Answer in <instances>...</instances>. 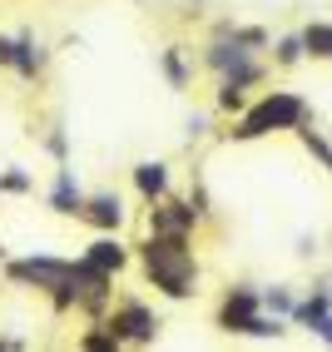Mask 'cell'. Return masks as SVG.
<instances>
[{
    "label": "cell",
    "instance_id": "2",
    "mask_svg": "<svg viewBox=\"0 0 332 352\" xmlns=\"http://www.w3.org/2000/svg\"><path fill=\"white\" fill-rule=\"evenodd\" d=\"M307 120V104L298 95H288V89H278V95H268L258 109L243 114V124L233 129L239 139H258V134H273V129H302Z\"/></svg>",
    "mask_w": 332,
    "mask_h": 352
},
{
    "label": "cell",
    "instance_id": "1",
    "mask_svg": "<svg viewBox=\"0 0 332 352\" xmlns=\"http://www.w3.org/2000/svg\"><path fill=\"white\" fill-rule=\"evenodd\" d=\"M144 263H149V278L169 298L194 293V258H188V243L179 239V233H154V239L144 243Z\"/></svg>",
    "mask_w": 332,
    "mask_h": 352
},
{
    "label": "cell",
    "instance_id": "8",
    "mask_svg": "<svg viewBox=\"0 0 332 352\" xmlns=\"http://www.w3.org/2000/svg\"><path fill=\"white\" fill-rule=\"evenodd\" d=\"M10 45H15L10 65H15L20 75H25V80H35V75H40V60H45V55H40V45H35L30 35H20V40H10Z\"/></svg>",
    "mask_w": 332,
    "mask_h": 352
},
{
    "label": "cell",
    "instance_id": "16",
    "mask_svg": "<svg viewBox=\"0 0 332 352\" xmlns=\"http://www.w3.org/2000/svg\"><path fill=\"white\" fill-rule=\"evenodd\" d=\"M268 302H273L278 313H293V302H288V293H268Z\"/></svg>",
    "mask_w": 332,
    "mask_h": 352
},
{
    "label": "cell",
    "instance_id": "13",
    "mask_svg": "<svg viewBox=\"0 0 332 352\" xmlns=\"http://www.w3.org/2000/svg\"><path fill=\"white\" fill-rule=\"evenodd\" d=\"M302 139H307V149H313V154H318V159H322V164H327V169H332V149H327V144H322V139H318V134H313V129H302Z\"/></svg>",
    "mask_w": 332,
    "mask_h": 352
},
{
    "label": "cell",
    "instance_id": "11",
    "mask_svg": "<svg viewBox=\"0 0 332 352\" xmlns=\"http://www.w3.org/2000/svg\"><path fill=\"white\" fill-rule=\"evenodd\" d=\"M50 204L60 208V214H80V208H85V199H80V189H75V179H69V174H60L55 199H50Z\"/></svg>",
    "mask_w": 332,
    "mask_h": 352
},
{
    "label": "cell",
    "instance_id": "7",
    "mask_svg": "<svg viewBox=\"0 0 332 352\" xmlns=\"http://www.w3.org/2000/svg\"><path fill=\"white\" fill-rule=\"evenodd\" d=\"M85 263H94L100 273H114V268H124V243H120V239H100V243H89Z\"/></svg>",
    "mask_w": 332,
    "mask_h": 352
},
{
    "label": "cell",
    "instance_id": "4",
    "mask_svg": "<svg viewBox=\"0 0 332 352\" xmlns=\"http://www.w3.org/2000/svg\"><path fill=\"white\" fill-rule=\"evenodd\" d=\"M154 313L144 308V302H124L120 313L109 318V333H114V342H149L154 338Z\"/></svg>",
    "mask_w": 332,
    "mask_h": 352
},
{
    "label": "cell",
    "instance_id": "14",
    "mask_svg": "<svg viewBox=\"0 0 332 352\" xmlns=\"http://www.w3.org/2000/svg\"><path fill=\"white\" fill-rule=\"evenodd\" d=\"M307 327H313L318 338H327V342H332V313H327V308H322L318 318H307Z\"/></svg>",
    "mask_w": 332,
    "mask_h": 352
},
{
    "label": "cell",
    "instance_id": "10",
    "mask_svg": "<svg viewBox=\"0 0 332 352\" xmlns=\"http://www.w3.org/2000/svg\"><path fill=\"white\" fill-rule=\"evenodd\" d=\"M302 50L318 55V60H332V25H307L302 30Z\"/></svg>",
    "mask_w": 332,
    "mask_h": 352
},
{
    "label": "cell",
    "instance_id": "12",
    "mask_svg": "<svg viewBox=\"0 0 332 352\" xmlns=\"http://www.w3.org/2000/svg\"><path fill=\"white\" fill-rule=\"evenodd\" d=\"M302 55H307V50H302V35H288V40L278 45V60H283V65H293V60H302Z\"/></svg>",
    "mask_w": 332,
    "mask_h": 352
},
{
    "label": "cell",
    "instance_id": "15",
    "mask_svg": "<svg viewBox=\"0 0 332 352\" xmlns=\"http://www.w3.org/2000/svg\"><path fill=\"white\" fill-rule=\"evenodd\" d=\"M164 69H169V80H174V85H184V60H179L174 50L164 55Z\"/></svg>",
    "mask_w": 332,
    "mask_h": 352
},
{
    "label": "cell",
    "instance_id": "6",
    "mask_svg": "<svg viewBox=\"0 0 332 352\" xmlns=\"http://www.w3.org/2000/svg\"><path fill=\"white\" fill-rule=\"evenodd\" d=\"M80 214L89 219V223H100V228H120V219H124V208H120V199L114 194H100V199H89Z\"/></svg>",
    "mask_w": 332,
    "mask_h": 352
},
{
    "label": "cell",
    "instance_id": "9",
    "mask_svg": "<svg viewBox=\"0 0 332 352\" xmlns=\"http://www.w3.org/2000/svg\"><path fill=\"white\" fill-rule=\"evenodd\" d=\"M134 184L144 199H164V189H169V174H164V164H139L134 169Z\"/></svg>",
    "mask_w": 332,
    "mask_h": 352
},
{
    "label": "cell",
    "instance_id": "3",
    "mask_svg": "<svg viewBox=\"0 0 332 352\" xmlns=\"http://www.w3.org/2000/svg\"><path fill=\"white\" fill-rule=\"evenodd\" d=\"M223 327H233V333H258V338H278L283 327L268 322V318H258V298L248 288H239L228 302H223Z\"/></svg>",
    "mask_w": 332,
    "mask_h": 352
},
{
    "label": "cell",
    "instance_id": "5",
    "mask_svg": "<svg viewBox=\"0 0 332 352\" xmlns=\"http://www.w3.org/2000/svg\"><path fill=\"white\" fill-rule=\"evenodd\" d=\"M194 228V208H184V204H164V208H154V233H184Z\"/></svg>",
    "mask_w": 332,
    "mask_h": 352
}]
</instances>
